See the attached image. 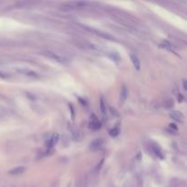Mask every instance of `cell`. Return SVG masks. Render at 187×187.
Here are the masks:
<instances>
[{"mask_svg": "<svg viewBox=\"0 0 187 187\" xmlns=\"http://www.w3.org/2000/svg\"><path fill=\"white\" fill-rule=\"evenodd\" d=\"M104 143V141L103 139L101 138H98L96 140H94V141H92L90 144V149L91 150V151H99V150L102 147V145H103Z\"/></svg>", "mask_w": 187, "mask_h": 187, "instance_id": "obj_1", "label": "cell"}, {"mask_svg": "<svg viewBox=\"0 0 187 187\" xmlns=\"http://www.w3.org/2000/svg\"><path fill=\"white\" fill-rule=\"evenodd\" d=\"M90 129L91 130H99L101 127V124L100 123V120H98V118L93 114L90 117V124H89Z\"/></svg>", "mask_w": 187, "mask_h": 187, "instance_id": "obj_2", "label": "cell"}, {"mask_svg": "<svg viewBox=\"0 0 187 187\" xmlns=\"http://www.w3.org/2000/svg\"><path fill=\"white\" fill-rule=\"evenodd\" d=\"M170 116L173 120H174L175 121H177V123H183V120H184V116L183 114L182 113L181 111H178V110H173L171 111L170 113Z\"/></svg>", "mask_w": 187, "mask_h": 187, "instance_id": "obj_3", "label": "cell"}, {"mask_svg": "<svg viewBox=\"0 0 187 187\" xmlns=\"http://www.w3.org/2000/svg\"><path fill=\"white\" fill-rule=\"evenodd\" d=\"M43 54L46 55L47 57H49V58H50V59H54V60H56V61H58V62H60V63L65 62L64 58L60 57L59 55L56 54V53H54V52H52V51H45Z\"/></svg>", "mask_w": 187, "mask_h": 187, "instance_id": "obj_4", "label": "cell"}, {"mask_svg": "<svg viewBox=\"0 0 187 187\" xmlns=\"http://www.w3.org/2000/svg\"><path fill=\"white\" fill-rule=\"evenodd\" d=\"M26 170H27V168L25 166H17V167H15L13 169H11L8 172V173L11 175H20V174L24 173L26 172Z\"/></svg>", "mask_w": 187, "mask_h": 187, "instance_id": "obj_5", "label": "cell"}, {"mask_svg": "<svg viewBox=\"0 0 187 187\" xmlns=\"http://www.w3.org/2000/svg\"><path fill=\"white\" fill-rule=\"evenodd\" d=\"M128 95H129V91H128L127 88L125 86H123L120 90V100L121 103H123V102L126 101V100L128 98Z\"/></svg>", "mask_w": 187, "mask_h": 187, "instance_id": "obj_6", "label": "cell"}, {"mask_svg": "<svg viewBox=\"0 0 187 187\" xmlns=\"http://www.w3.org/2000/svg\"><path fill=\"white\" fill-rule=\"evenodd\" d=\"M59 133H53V135H52L51 138L49 139V143H48L49 148H52L54 145H56V143H57L58 141H59Z\"/></svg>", "mask_w": 187, "mask_h": 187, "instance_id": "obj_7", "label": "cell"}, {"mask_svg": "<svg viewBox=\"0 0 187 187\" xmlns=\"http://www.w3.org/2000/svg\"><path fill=\"white\" fill-rule=\"evenodd\" d=\"M152 150H153V153L158 157V158H160V159H164V155L163 153V151L160 149V147H158L156 145H153L152 146Z\"/></svg>", "mask_w": 187, "mask_h": 187, "instance_id": "obj_8", "label": "cell"}, {"mask_svg": "<svg viewBox=\"0 0 187 187\" xmlns=\"http://www.w3.org/2000/svg\"><path fill=\"white\" fill-rule=\"evenodd\" d=\"M130 59H132V62L133 64L134 68L139 70L140 69H141V62H140V59L136 57V56L134 55H130Z\"/></svg>", "mask_w": 187, "mask_h": 187, "instance_id": "obj_9", "label": "cell"}, {"mask_svg": "<svg viewBox=\"0 0 187 187\" xmlns=\"http://www.w3.org/2000/svg\"><path fill=\"white\" fill-rule=\"evenodd\" d=\"M70 130H71V133L72 135L74 136V138L78 140L80 138V130H77V129H75V128H70Z\"/></svg>", "mask_w": 187, "mask_h": 187, "instance_id": "obj_10", "label": "cell"}, {"mask_svg": "<svg viewBox=\"0 0 187 187\" xmlns=\"http://www.w3.org/2000/svg\"><path fill=\"white\" fill-rule=\"evenodd\" d=\"M110 135L111 136V137H116L119 133H120V128H118V127H115V128H113V129H111L110 130Z\"/></svg>", "mask_w": 187, "mask_h": 187, "instance_id": "obj_11", "label": "cell"}, {"mask_svg": "<svg viewBox=\"0 0 187 187\" xmlns=\"http://www.w3.org/2000/svg\"><path fill=\"white\" fill-rule=\"evenodd\" d=\"M161 47H163V48H164V49H171L172 48V44L169 41L165 40V41H163L161 43Z\"/></svg>", "mask_w": 187, "mask_h": 187, "instance_id": "obj_12", "label": "cell"}, {"mask_svg": "<svg viewBox=\"0 0 187 187\" xmlns=\"http://www.w3.org/2000/svg\"><path fill=\"white\" fill-rule=\"evenodd\" d=\"M100 110H101L102 113H105V112H106V107H105V104H104L103 99L100 100Z\"/></svg>", "mask_w": 187, "mask_h": 187, "instance_id": "obj_13", "label": "cell"}, {"mask_svg": "<svg viewBox=\"0 0 187 187\" xmlns=\"http://www.w3.org/2000/svg\"><path fill=\"white\" fill-rule=\"evenodd\" d=\"M76 187H83V183H82L81 181H79V182H77Z\"/></svg>", "mask_w": 187, "mask_h": 187, "instance_id": "obj_14", "label": "cell"}, {"mask_svg": "<svg viewBox=\"0 0 187 187\" xmlns=\"http://www.w3.org/2000/svg\"><path fill=\"white\" fill-rule=\"evenodd\" d=\"M69 108L71 109V111H72V119H74L75 114H74V110H73V106H72L71 104H69Z\"/></svg>", "mask_w": 187, "mask_h": 187, "instance_id": "obj_15", "label": "cell"}, {"mask_svg": "<svg viewBox=\"0 0 187 187\" xmlns=\"http://www.w3.org/2000/svg\"><path fill=\"white\" fill-rule=\"evenodd\" d=\"M183 90H187V86H186V80H183Z\"/></svg>", "mask_w": 187, "mask_h": 187, "instance_id": "obj_16", "label": "cell"}, {"mask_svg": "<svg viewBox=\"0 0 187 187\" xmlns=\"http://www.w3.org/2000/svg\"><path fill=\"white\" fill-rule=\"evenodd\" d=\"M180 95H181V96H179V97H178V100L181 102V101L183 100V95H182V94H180Z\"/></svg>", "mask_w": 187, "mask_h": 187, "instance_id": "obj_17", "label": "cell"}]
</instances>
